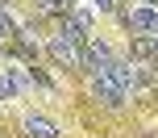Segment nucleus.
I'll return each mask as SVG.
<instances>
[{
    "label": "nucleus",
    "mask_w": 158,
    "mask_h": 138,
    "mask_svg": "<svg viewBox=\"0 0 158 138\" xmlns=\"http://www.w3.org/2000/svg\"><path fill=\"white\" fill-rule=\"evenodd\" d=\"M50 59H54V63H63V67H83V46H79V42H71V38H63V33H58V38H50Z\"/></svg>",
    "instance_id": "f257e3e1"
},
{
    "label": "nucleus",
    "mask_w": 158,
    "mask_h": 138,
    "mask_svg": "<svg viewBox=\"0 0 158 138\" xmlns=\"http://www.w3.org/2000/svg\"><path fill=\"white\" fill-rule=\"evenodd\" d=\"M67 8H71V0H38V13H67Z\"/></svg>",
    "instance_id": "0eeeda50"
},
{
    "label": "nucleus",
    "mask_w": 158,
    "mask_h": 138,
    "mask_svg": "<svg viewBox=\"0 0 158 138\" xmlns=\"http://www.w3.org/2000/svg\"><path fill=\"white\" fill-rule=\"evenodd\" d=\"M108 63H112V50H108V42H100V38H87L83 42V67L92 75H100V71H108Z\"/></svg>",
    "instance_id": "f03ea898"
},
{
    "label": "nucleus",
    "mask_w": 158,
    "mask_h": 138,
    "mask_svg": "<svg viewBox=\"0 0 158 138\" xmlns=\"http://www.w3.org/2000/svg\"><path fill=\"white\" fill-rule=\"evenodd\" d=\"M154 42H158V29H154Z\"/></svg>",
    "instance_id": "9d476101"
},
{
    "label": "nucleus",
    "mask_w": 158,
    "mask_h": 138,
    "mask_svg": "<svg viewBox=\"0 0 158 138\" xmlns=\"http://www.w3.org/2000/svg\"><path fill=\"white\" fill-rule=\"evenodd\" d=\"M92 92H96V100H104V105H112V109H117L121 100H125V88H121V84L112 80L108 71H100V75H96V84H92Z\"/></svg>",
    "instance_id": "7ed1b4c3"
},
{
    "label": "nucleus",
    "mask_w": 158,
    "mask_h": 138,
    "mask_svg": "<svg viewBox=\"0 0 158 138\" xmlns=\"http://www.w3.org/2000/svg\"><path fill=\"white\" fill-rule=\"evenodd\" d=\"M8 33H17V29H13V21H8V13H4V8H0V42H4Z\"/></svg>",
    "instance_id": "6e6552de"
},
{
    "label": "nucleus",
    "mask_w": 158,
    "mask_h": 138,
    "mask_svg": "<svg viewBox=\"0 0 158 138\" xmlns=\"http://www.w3.org/2000/svg\"><path fill=\"white\" fill-rule=\"evenodd\" d=\"M92 4H96V8H112V0H92Z\"/></svg>",
    "instance_id": "1a4fd4ad"
},
{
    "label": "nucleus",
    "mask_w": 158,
    "mask_h": 138,
    "mask_svg": "<svg viewBox=\"0 0 158 138\" xmlns=\"http://www.w3.org/2000/svg\"><path fill=\"white\" fill-rule=\"evenodd\" d=\"M25 134L29 138H58V126L46 122V117H38V113H29L25 117Z\"/></svg>",
    "instance_id": "423d86ee"
},
{
    "label": "nucleus",
    "mask_w": 158,
    "mask_h": 138,
    "mask_svg": "<svg viewBox=\"0 0 158 138\" xmlns=\"http://www.w3.org/2000/svg\"><path fill=\"white\" fill-rule=\"evenodd\" d=\"M125 21H129V29H133V33H154V29H158V8H154V4L129 8Z\"/></svg>",
    "instance_id": "20e7f679"
},
{
    "label": "nucleus",
    "mask_w": 158,
    "mask_h": 138,
    "mask_svg": "<svg viewBox=\"0 0 158 138\" xmlns=\"http://www.w3.org/2000/svg\"><path fill=\"white\" fill-rule=\"evenodd\" d=\"M87 29H92V17H87V13H71V17L63 21V38L79 42V46L87 42Z\"/></svg>",
    "instance_id": "39448f33"
}]
</instances>
